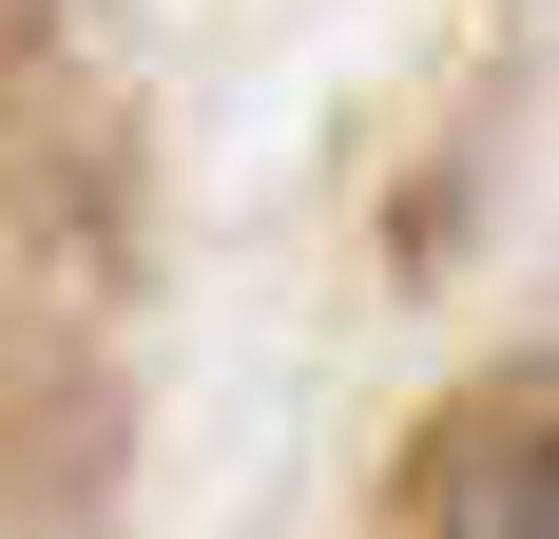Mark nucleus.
I'll use <instances>...</instances> for the list:
<instances>
[{
    "label": "nucleus",
    "instance_id": "obj_1",
    "mask_svg": "<svg viewBox=\"0 0 559 539\" xmlns=\"http://www.w3.org/2000/svg\"><path fill=\"white\" fill-rule=\"evenodd\" d=\"M444 539H559V424H502L444 482Z\"/></svg>",
    "mask_w": 559,
    "mask_h": 539
}]
</instances>
